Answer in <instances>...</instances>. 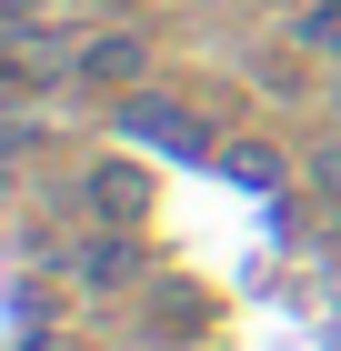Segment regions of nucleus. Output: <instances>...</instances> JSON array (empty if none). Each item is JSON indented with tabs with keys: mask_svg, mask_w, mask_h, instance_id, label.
Segmentation results:
<instances>
[{
	"mask_svg": "<svg viewBox=\"0 0 341 351\" xmlns=\"http://www.w3.org/2000/svg\"><path fill=\"white\" fill-rule=\"evenodd\" d=\"M121 131H131V141H151V151H171V161H221L211 121H191L181 101H131V110H121Z\"/></svg>",
	"mask_w": 341,
	"mask_h": 351,
	"instance_id": "f257e3e1",
	"label": "nucleus"
},
{
	"mask_svg": "<svg viewBox=\"0 0 341 351\" xmlns=\"http://www.w3.org/2000/svg\"><path fill=\"white\" fill-rule=\"evenodd\" d=\"M91 211L131 221V211H141V171H121V161H110V171H91Z\"/></svg>",
	"mask_w": 341,
	"mask_h": 351,
	"instance_id": "f03ea898",
	"label": "nucleus"
},
{
	"mask_svg": "<svg viewBox=\"0 0 341 351\" xmlns=\"http://www.w3.org/2000/svg\"><path fill=\"white\" fill-rule=\"evenodd\" d=\"M131 60H141L131 40H91V51H80L71 71H80V81H121V71H131Z\"/></svg>",
	"mask_w": 341,
	"mask_h": 351,
	"instance_id": "7ed1b4c3",
	"label": "nucleus"
},
{
	"mask_svg": "<svg viewBox=\"0 0 341 351\" xmlns=\"http://www.w3.org/2000/svg\"><path fill=\"white\" fill-rule=\"evenodd\" d=\"M131 271V251L121 241H91V251H71V281H121Z\"/></svg>",
	"mask_w": 341,
	"mask_h": 351,
	"instance_id": "20e7f679",
	"label": "nucleus"
},
{
	"mask_svg": "<svg viewBox=\"0 0 341 351\" xmlns=\"http://www.w3.org/2000/svg\"><path fill=\"white\" fill-rule=\"evenodd\" d=\"M30 351H80V341H30Z\"/></svg>",
	"mask_w": 341,
	"mask_h": 351,
	"instance_id": "39448f33",
	"label": "nucleus"
}]
</instances>
